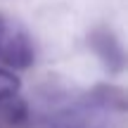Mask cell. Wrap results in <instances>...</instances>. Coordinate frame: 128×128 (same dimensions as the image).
I'll return each instance as SVG.
<instances>
[{"instance_id":"cell-1","label":"cell","mask_w":128,"mask_h":128,"mask_svg":"<svg viewBox=\"0 0 128 128\" xmlns=\"http://www.w3.org/2000/svg\"><path fill=\"white\" fill-rule=\"evenodd\" d=\"M36 62L33 38L22 24L0 14V66L5 69H28Z\"/></svg>"},{"instance_id":"cell-2","label":"cell","mask_w":128,"mask_h":128,"mask_svg":"<svg viewBox=\"0 0 128 128\" xmlns=\"http://www.w3.org/2000/svg\"><path fill=\"white\" fill-rule=\"evenodd\" d=\"M17 92H19V78L14 76V71L0 66V102L17 97Z\"/></svg>"}]
</instances>
